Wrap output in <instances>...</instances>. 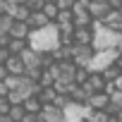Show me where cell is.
<instances>
[{"label":"cell","instance_id":"7a4b0ae2","mask_svg":"<svg viewBox=\"0 0 122 122\" xmlns=\"http://www.w3.org/2000/svg\"><path fill=\"white\" fill-rule=\"evenodd\" d=\"M93 29H96V36H93V48L96 50H108V48H117L120 41H122V34L117 29H110L105 26L103 22H93Z\"/></svg>","mask_w":122,"mask_h":122},{"label":"cell","instance_id":"7402d4cb","mask_svg":"<svg viewBox=\"0 0 122 122\" xmlns=\"http://www.w3.org/2000/svg\"><path fill=\"white\" fill-rule=\"evenodd\" d=\"M120 74H122V70H120L117 65H110L108 70H103V77H105L108 81H115V79H117Z\"/></svg>","mask_w":122,"mask_h":122},{"label":"cell","instance_id":"277c9868","mask_svg":"<svg viewBox=\"0 0 122 122\" xmlns=\"http://www.w3.org/2000/svg\"><path fill=\"white\" fill-rule=\"evenodd\" d=\"M96 55V48L93 46H81V43H72V60L77 65H84L89 67L91 65V60Z\"/></svg>","mask_w":122,"mask_h":122},{"label":"cell","instance_id":"4dcf8cb0","mask_svg":"<svg viewBox=\"0 0 122 122\" xmlns=\"http://www.w3.org/2000/svg\"><path fill=\"white\" fill-rule=\"evenodd\" d=\"M103 3H110V0H103Z\"/></svg>","mask_w":122,"mask_h":122},{"label":"cell","instance_id":"f546056e","mask_svg":"<svg viewBox=\"0 0 122 122\" xmlns=\"http://www.w3.org/2000/svg\"><path fill=\"white\" fill-rule=\"evenodd\" d=\"M48 3H57V0H48Z\"/></svg>","mask_w":122,"mask_h":122},{"label":"cell","instance_id":"ac0fdd59","mask_svg":"<svg viewBox=\"0 0 122 122\" xmlns=\"http://www.w3.org/2000/svg\"><path fill=\"white\" fill-rule=\"evenodd\" d=\"M41 101L48 105V103H55V98H57V91H55V86H46V89H41Z\"/></svg>","mask_w":122,"mask_h":122},{"label":"cell","instance_id":"cb8c5ba5","mask_svg":"<svg viewBox=\"0 0 122 122\" xmlns=\"http://www.w3.org/2000/svg\"><path fill=\"white\" fill-rule=\"evenodd\" d=\"M110 5H112V10H120L122 7V0H110Z\"/></svg>","mask_w":122,"mask_h":122},{"label":"cell","instance_id":"1f68e13d","mask_svg":"<svg viewBox=\"0 0 122 122\" xmlns=\"http://www.w3.org/2000/svg\"><path fill=\"white\" fill-rule=\"evenodd\" d=\"M120 12H122V7H120Z\"/></svg>","mask_w":122,"mask_h":122},{"label":"cell","instance_id":"5b68a950","mask_svg":"<svg viewBox=\"0 0 122 122\" xmlns=\"http://www.w3.org/2000/svg\"><path fill=\"white\" fill-rule=\"evenodd\" d=\"M43 120L46 122H67V115H65V108H60V105H55V103H48V105H43Z\"/></svg>","mask_w":122,"mask_h":122},{"label":"cell","instance_id":"4316f807","mask_svg":"<svg viewBox=\"0 0 122 122\" xmlns=\"http://www.w3.org/2000/svg\"><path fill=\"white\" fill-rule=\"evenodd\" d=\"M115 86H117V89H122V74H120V77L115 79Z\"/></svg>","mask_w":122,"mask_h":122},{"label":"cell","instance_id":"6da1fadb","mask_svg":"<svg viewBox=\"0 0 122 122\" xmlns=\"http://www.w3.org/2000/svg\"><path fill=\"white\" fill-rule=\"evenodd\" d=\"M29 43L41 50V53H48V50H55L62 46V34H60V24L57 22H50L48 26L43 29H34L31 36H29Z\"/></svg>","mask_w":122,"mask_h":122},{"label":"cell","instance_id":"44dd1931","mask_svg":"<svg viewBox=\"0 0 122 122\" xmlns=\"http://www.w3.org/2000/svg\"><path fill=\"white\" fill-rule=\"evenodd\" d=\"M91 70L89 67H84V65H79V70H77V84H86L89 79H91Z\"/></svg>","mask_w":122,"mask_h":122},{"label":"cell","instance_id":"9a60e30c","mask_svg":"<svg viewBox=\"0 0 122 122\" xmlns=\"http://www.w3.org/2000/svg\"><path fill=\"white\" fill-rule=\"evenodd\" d=\"M29 46H31V43H29V38H12L7 48L12 50V55H22V50H24V48H29Z\"/></svg>","mask_w":122,"mask_h":122},{"label":"cell","instance_id":"3957f363","mask_svg":"<svg viewBox=\"0 0 122 122\" xmlns=\"http://www.w3.org/2000/svg\"><path fill=\"white\" fill-rule=\"evenodd\" d=\"M117 55H120V50H117V48H108V50H96V55H93V60H91L89 70H91V72H103V70H108L110 65H115Z\"/></svg>","mask_w":122,"mask_h":122},{"label":"cell","instance_id":"2e32d148","mask_svg":"<svg viewBox=\"0 0 122 122\" xmlns=\"http://www.w3.org/2000/svg\"><path fill=\"white\" fill-rule=\"evenodd\" d=\"M103 24L110 26V29H117V26L122 24V12H120V10H110V15L103 19Z\"/></svg>","mask_w":122,"mask_h":122},{"label":"cell","instance_id":"484cf974","mask_svg":"<svg viewBox=\"0 0 122 122\" xmlns=\"http://www.w3.org/2000/svg\"><path fill=\"white\" fill-rule=\"evenodd\" d=\"M115 65H117V67H120V70H122V53H120V55H117V60H115Z\"/></svg>","mask_w":122,"mask_h":122},{"label":"cell","instance_id":"7c38bea8","mask_svg":"<svg viewBox=\"0 0 122 122\" xmlns=\"http://www.w3.org/2000/svg\"><path fill=\"white\" fill-rule=\"evenodd\" d=\"M3 65H7L10 74H26V65H24L22 55H12V57L7 60V62H3Z\"/></svg>","mask_w":122,"mask_h":122},{"label":"cell","instance_id":"603a6c76","mask_svg":"<svg viewBox=\"0 0 122 122\" xmlns=\"http://www.w3.org/2000/svg\"><path fill=\"white\" fill-rule=\"evenodd\" d=\"M46 3H48V0H26V5H29L31 10H43Z\"/></svg>","mask_w":122,"mask_h":122},{"label":"cell","instance_id":"8fae6325","mask_svg":"<svg viewBox=\"0 0 122 122\" xmlns=\"http://www.w3.org/2000/svg\"><path fill=\"white\" fill-rule=\"evenodd\" d=\"M31 31H34V29H31L29 22H19V19H17L15 26H12V31H10V36H12V38H29Z\"/></svg>","mask_w":122,"mask_h":122},{"label":"cell","instance_id":"52a82bcc","mask_svg":"<svg viewBox=\"0 0 122 122\" xmlns=\"http://www.w3.org/2000/svg\"><path fill=\"white\" fill-rule=\"evenodd\" d=\"M93 36H96L93 24H91V26H77V29H74V43H81V46H93Z\"/></svg>","mask_w":122,"mask_h":122},{"label":"cell","instance_id":"5bb4252c","mask_svg":"<svg viewBox=\"0 0 122 122\" xmlns=\"http://www.w3.org/2000/svg\"><path fill=\"white\" fill-rule=\"evenodd\" d=\"M31 7L24 3V5H12V10H10V15L15 17V19H19V22H29V17H31Z\"/></svg>","mask_w":122,"mask_h":122},{"label":"cell","instance_id":"d4e9b609","mask_svg":"<svg viewBox=\"0 0 122 122\" xmlns=\"http://www.w3.org/2000/svg\"><path fill=\"white\" fill-rule=\"evenodd\" d=\"M0 122H15L12 115H0Z\"/></svg>","mask_w":122,"mask_h":122},{"label":"cell","instance_id":"83f0119b","mask_svg":"<svg viewBox=\"0 0 122 122\" xmlns=\"http://www.w3.org/2000/svg\"><path fill=\"white\" fill-rule=\"evenodd\" d=\"M10 3H12V5H24L26 0H10Z\"/></svg>","mask_w":122,"mask_h":122},{"label":"cell","instance_id":"4fadbf2b","mask_svg":"<svg viewBox=\"0 0 122 122\" xmlns=\"http://www.w3.org/2000/svg\"><path fill=\"white\" fill-rule=\"evenodd\" d=\"M43 101H41V96L38 93H34V96H29L26 101H24V108H26V112H34V115H41L43 112Z\"/></svg>","mask_w":122,"mask_h":122},{"label":"cell","instance_id":"9c48e42d","mask_svg":"<svg viewBox=\"0 0 122 122\" xmlns=\"http://www.w3.org/2000/svg\"><path fill=\"white\" fill-rule=\"evenodd\" d=\"M91 93H96V91H105V86H108V79L103 77V72H93L91 74V79L84 84Z\"/></svg>","mask_w":122,"mask_h":122},{"label":"cell","instance_id":"d6986e66","mask_svg":"<svg viewBox=\"0 0 122 122\" xmlns=\"http://www.w3.org/2000/svg\"><path fill=\"white\" fill-rule=\"evenodd\" d=\"M10 115H12L15 122H22V120L26 117V108H24V103H15L12 110H10Z\"/></svg>","mask_w":122,"mask_h":122},{"label":"cell","instance_id":"30bf717a","mask_svg":"<svg viewBox=\"0 0 122 122\" xmlns=\"http://www.w3.org/2000/svg\"><path fill=\"white\" fill-rule=\"evenodd\" d=\"M53 19L43 12V10H34L31 12V17H29V24H31V29H43V26H48Z\"/></svg>","mask_w":122,"mask_h":122},{"label":"cell","instance_id":"ba28073f","mask_svg":"<svg viewBox=\"0 0 122 122\" xmlns=\"http://www.w3.org/2000/svg\"><path fill=\"white\" fill-rule=\"evenodd\" d=\"M89 10H91V15H93V19H98V22H103L108 15H110V10H112V5L110 3H103V0H93V3L89 5Z\"/></svg>","mask_w":122,"mask_h":122},{"label":"cell","instance_id":"e0dca14e","mask_svg":"<svg viewBox=\"0 0 122 122\" xmlns=\"http://www.w3.org/2000/svg\"><path fill=\"white\" fill-rule=\"evenodd\" d=\"M15 17L12 15H0V34H10L12 31V26H15Z\"/></svg>","mask_w":122,"mask_h":122},{"label":"cell","instance_id":"f1b7e54d","mask_svg":"<svg viewBox=\"0 0 122 122\" xmlns=\"http://www.w3.org/2000/svg\"><path fill=\"white\" fill-rule=\"evenodd\" d=\"M115 117H117V120H122V110H117V115H115Z\"/></svg>","mask_w":122,"mask_h":122},{"label":"cell","instance_id":"8992f818","mask_svg":"<svg viewBox=\"0 0 122 122\" xmlns=\"http://www.w3.org/2000/svg\"><path fill=\"white\" fill-rule=\"evenodd\" d=\"M72 12H74V24L77 26H91L96 19H93V15H91V10L89 7H84V5H74L72 7Z\"/></svg>","mask_w":122,"mask_h":122},{"label":"cell","instance_id":"ffe728a7","mask_svg":"<svg viewBox=\"0 0 122 122\" xmlns=\"http://www.w3.org/2000/svg\"><path fill=\"white\" fill-rule=\"evenodd\" d=\"M43 12H46V15H48L53 22H57V15H60V5H57V3H46V5H43Z\"/></svg>","mask_w":122,"mask_h":122}]
</instances>
